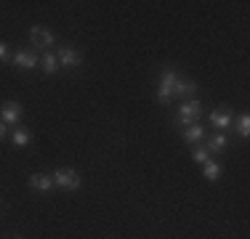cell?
Wrapping results in <instances>:
<instances>
[{"label": "cell", "instance_id": "obj_10", "mask_svg": "<svg viewBox=\"0 0 250 239\" xmlns=\"http://www.w3.org/2000/svg\"><path fill=\"white\" fill-rule=\"evenodd\" d=\"M194 91H197V82L194 80H176V85H173V96H181V99H192Z\"/></svg>", "mask_w": 250, "mask_h": 239}, {"label": "cell", "instance_id": "obj_8", "mask_svg": "<svg viewBox=\"0 0 250 239\" xmlns=\"http://www.w3.org/2000/svg\"><path fill=\"white\" fill-rule=\"evenodd\" d=\"M231 112L229 109H216V112H210V125L218 130V133H224V130H229V125H231Z\"/></svg>", "mask_w": 250, "mask_h": 239}, {"label": "cell", "instance_id": "obj_1", "mask_svg": "<svg viewBox=\"0 0 250 239\" xmlns=\"http://www.w3.org/2000/svg\"><path fill=\"white\" fill-rule=\"evenodd\" d=\"M200 112H202V104L197 99H189V101H184L181 104V109H178V115L173 120V125L176 128H189V125H194L200 120Z\"/></svg>", "mask_w": 250, "mask_h": 239}, {"label": "cell", "instance_id": "obj_19", "mask_svg": "<svg viewBox=\"0 0 250 239\" xmlns=\"http://www.w3.org/2000/svg\"><path fill=\"white\" fill-rule=\"evenodd\" d=\"M5 136H8V125H5V122H3V120H0V141H3V139H5Z\"/></svg>", "mask_w": 250, "mask_h": 239}, {"label": "cell", "instance_id": "obj_12", "mask_svg": "<svg viewBox=\"0 0 250 239\" xmlns=\"http://www.w3.org/2000/svg\"><path fill=\"white\" fill-rule=\"evenodd\" d=\"M226 143H229V139H226V133H213L210 139H208L205 149H208L210 154H218V152H224V149H226Z\"/></svg>", "mask_w": 250, "mask_h": 239}, {"label": "cell", "instance_id": "obj_9", "mask_svg": "<svg viewBox=\"0 0 250 239\" xmlns=\"http://www.w3.org/2000/svg\"><path fill=\"white\" fill-rule=\"evenodd\" d=\"M29 189L48 194V191L53 189V178H51V176H45V173H32V176H29Z\"/></svg>", "mask_w": 250, "mask_h": 239}, {"label": "cell", "instance_id": "obj_11", "mask_svg": "<svg viewBox=\"0 0 250 239\" xmlns=\"http://www.w3.org/2000/svg\"><path fill=\"white\" fill-rule=\"evenodd\" d=\"M202 139H205V128H202L200 122H194V125H189V128H184V141H187V143H194V146H197Z\"/></svg>", "mask_w": 250, "mask_h": 239}, {"label": "cell", "instance_id": "obj_18", "mask_svg": "<svg viewBox=\"0 0 250 239\" xmlns=\"http://www.w3.org/2000/svg\"><path fill=\"white\" fill-rule=\"evenodd\" d=\"M0 61H8V45L0 43Z\"/></svg>", "mask_w": 250, "mask_h": 239}, {"label": "cell", "instance_id": "obj_20", "mask_svg": "<svg viewBox=\"0 0 250 239\" xmlns=\"http://www.w3.org/2000/svg\"><path fill=\"white\" fill-rule=\"evenodd\" d=\"M11 239H21V237H11Z\"/></svg>", "mask_w": 250, "mask_h": 239}, {"label": "cell", "instance_id": "obj_2", "mask_svg": "<svg viewBox=\"0 0 250 239\" xmlns=\"http://www.w3.org/2000/svg\"><path fill=\"white\" fill-rule=\"evenodd\" d=\"M176 69H163V75H160V85H157V93H154V99H157V104H170V99H173V85H176Z\"/></svg>", "mask_w": 250, "mask_h": 239}, {"label": "cell", "instance_id": "obj_13", "mask_svg": "<svg viewBox=\"0 0 250 239\" xmlns=\"http://www.w3.org/2000/svg\"><path fill=\"white\" fill-rule=\"evenodd\" d=\"M11 141H14L16 146H27V143L32 141V133H29L27 128H14L11 130Z\"/></svg>", "mask_w": 250, "mask_h": 239}, {"label": "cell", "instance_id": "obj_17", "mask_svg": "<svg viewBox=\"0 0 250 239\" xmlns=\"http://www.w3.org/2000/svg\"><path fill=\"white\" fill-rule=\"evenodd\" d=\"M192 159H194V162H202V165H205L208 159H210V152H208L205 146H200V143H197V146H194V152H192Z\"/></svg>", "mask_w": 250, "mask_h": 239}, {"label": "cell", "instance_id": "obj_7", "mask_svg": "<svg viewBox=\"0 0 250 239\" xmlns=\"http://www.w3.org/2000/svg\"><path fill=\"white\" fill-rule=\"evenodd\" d=\"M11 64H14V67H19V69H35L40 64V59H38V53L35 51H19L16 53L14 59H11Z\"/></svg>", "mask_w": 250, "mask_h": 239}, {"label": "cell", "instance_id": "obj_4", "mask_svg": "<svg viewBox=\"0 0 250 239\" xmlns=\"http://www.w3.org/2000/svg\"><path fill=\"white\" fill-rule=\"evenodd\" d=\"M21 115H24V106L19 104V101H5L3 106H0V120H3L5 125H14L19 122Z\"/></svg>", "mask_w": 250, "mask_h": 239}, {"label": "cell", "instance_id": "obj_5", "mask_svg": "<svg viewBox=\"0 0 250 239\" xmlns=\"http://www.w3.org/2000/svg\"><path fill=\"white\" fill-rule=\"evenodd\" d=\"M56 61L62 64L64 69H75V67H80L83 56H80V53L75 51V48L64 45V48H59V53H56Z\"/></svg>", "mask_w": 250, "mask_h": 239}, {"label": "cell", "instance_id": "obj_16", "mask_svg": "<svg viewBox=\"0 0 250 239\" xmlns=\"http://www.w3.org/2000/svg\"><path fill=\"white\" fill-rule=\"evenodd\" d=\"M237 136H240V139H248L250 136V117L248 115L237 117Z\"/></svg>", "mask_w": 250, "mask_h": 239}, {"label": "cell", "instance_id": "obj_3", "mask_svg": "<svg viewBox=\"0 0 250 239\" xmlns=\"http://www.w3.org/2000/svg\"><path fill=\"white\" fill-rule=\"evenodd\" d=\"M51 178H53V186H59V189H67V191L80 189V176L72 167H59V170H53Z\"/></svg>", "mask_w": 250, "mask_h": 239}, {"label": "cell", "instance_id": "obj_15", "mask_svg": "<svg viewBox=\"0 0 250 239\" xmlns=\"http://www.w3.org/2000/svg\"><path fill=\"white\" fill-rule=\"evenodd\" d=\"M205 178L208 181H218V178H221V165L213 162V159H208L205 162Z\"/></svg>", "mask_w": 250, "mask_h": 239}, {"label": "cell", "instance_id": "obj_14", "mask_svg": "<svg viewBox=\"0 0 250 239\" xmlns=\"http://www.w3.org/2000/svg\"><path fill=\"white\" fill-rule=\"evenodd\" d=\"M56 69H59L56 56H53L51 51H43V72L45 75H56Z\"/></svg>", "mask_w": 250, "mask_h": 239}, {"label": "cell", "instance_id": "obj_6", "mask_svg": "<svg viewBox=\"0 0 250 239\" xmlns=\"http://www.w3.org/2000/svg\"><path fill=\"white\" fill-rule=\"evenodd\" d=\"M29 43L35 48H51L56 43V38H53V32H48V29H43V27H32L29 29Z\"/></svg>", "mask_w": 250, "mask_h": 239}]
</instances>
